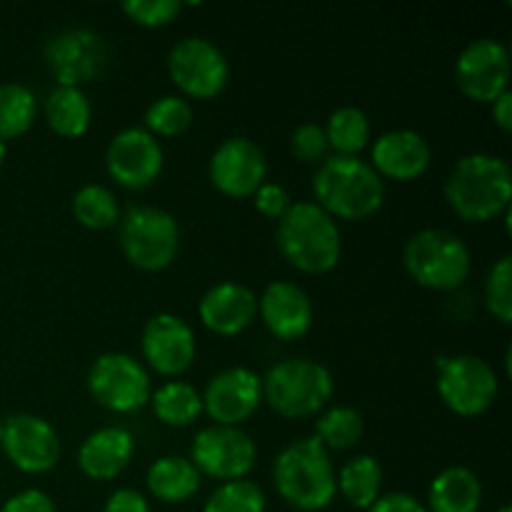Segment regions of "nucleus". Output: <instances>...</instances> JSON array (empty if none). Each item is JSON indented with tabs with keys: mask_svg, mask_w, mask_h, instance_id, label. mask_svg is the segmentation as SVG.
Returning a JSON list of instances; mask_svg holds the SVG:
<instances>
[{
	"mask_svg": "<svg viewBox=\"0 0 512 512\" xmlns=\"http://www.w3.org/2000/svg\"><path fill=\"white\" fill-rule=\"evenodd\" d=\"M88 390L113 413H135L150 403V373L133 355L103 353L90 368Z\"/></svg>",
	"mask_w": 512,
	"mask_h": 512,
	"instance_id": "obj_9",
	"label": "nucleus"
},
{
	"mask_svg": "<svg viewBox=\"0 0 512 512\" xmlns=\"http://www.w3.org/2000/svg\"><path fill=\"white\" fill-rule=\"evenodd\" d=\"M445 198L468 223H488L508 213L512 200L510 163L493 153H470L455 163L445 183Z\"/></svg>",
	"mask_w": 512,
	"mask_h": 512,
	"instance_id": "obj_1",
	"label": "nucleus"
},
{
	"mask_svg": "<svg viewBox=\"0 0 512 512\" xmlns=\"http://www.w3.org/2000/svg\"><path fill=\"white\" fill-rule=\"evenodd\" d=\"M193 125V105L180 95H163L145 110V130L150 135H173L185 133Z\"/></svg>",
	"mask_w": 512,
	"mask_h": 512,
	"instance_id": "obj_33",
	"label": "nucleus"
},
{
	"mask_svg": "<svg viewBox=\"0 0 512 512\" xmlns=\"http://www.w3.org/2000/svg\"><path fill=\"white\" fill-rule=\"evenodd\" d=\"M145 483H148L150 495L160 503H185L200 490L203 475L188 458L165 455L150 465Z\"/></svg>",
	"mask_w": 512,
	"mask_h": 512,
	"instance_id": "obj_24",
	"label": "nucleus"
},
{
	"mask_svg": "<svg viewBox=\"0 0 512 512\" xmlns=\"http://www.w3.org/2000/svg\"><path fill=\"white\" fill-rule=\"evenodd\" d=\"M498 512H512V508H510V505H503V508H500Z\"/></svg>",
	"mask_w": 512,
	"mask_h": 512,
	"instance_id": "obj_43",
	"label": "nucleus"
},
{
	"mask_svg": "<svg viewBox=\"0 0 512 512\" xmlns=\"http://www.w3.org/2000/svg\"><path fill=\"white\" fill-rule=\"evenodd\" d=\"M5 455L18 470L30 475L48 473L60 460V438L48 420L30 413H18L3 423Z\"/></svg>",
	"mask_w": 512,
	"mask_h": 512,
	"instance_id": "obj_14",
	"label": "nucleus"
},
{
	"mask_svg": "<svg viewBox=\"0 0 512 512\" xmlns=\"http://www.w3.org/2000/svg\"><path fill=\"white\" fill-rule=\"evenodd\" d=\"M0 512H55V503L48 493L30 488L5 500Z\"/></svg>",
	"mask_w": 512,
	"mask_h": 512,
	"instance_id": "obj_38",
	"label": "nucleus"
},
{
	"mask_svg": "<svg viewBox=\"0 0 512 512\" xmlns=\"http://www.w3.org/2000/svg\"><path fill=\"white\" fill-rule=\"evenodd\" d=\"M258 450L253 438L240 428L228 425H210L200 430L190 445V463L200 475H210L215 480H243L253 470Z\"/></svg>",
	"mask_w": 512,
	"mask_h": 512,
	"instance_id": "obj_12",
	"label": "nucleus"
},
{
	"mask_svg": "<svg viewBox=\"0 0 512 512\" xmlns=\"http://www.w3.org/2000/svg\"><path fill=\"white\" fill-rule=\"evenodd\" d=\"M0 440H3V420H0Z\"/></svg>",
	"mask_w": 512,
	"mask_h": 512,
	"instance_id": "obj_44",
	"label": "nucleus"
},
{
	"mask_svg": "<svg viewBox=\"0 0 512 512\" xmlns=\"http://www.w3.org/2000/svg\"><path fill=\"white\" fill-rule=\"evenodd\" d=\"M180 10H183L180 0H125L123 3V13L143 28L170 25L178 18Z\"/></svg>",
	"mask_w": 512,
	"mask_h": 512,
	"instance_id": "obj_35",
	"label": "nucleus"
},
{
	"mask_svg": "<svg viewBox=\"0 0 512 512\" xmlns=\"http://www.w3.org/2000/svg\"><path fill=\"white\" fill-rule=\"evenodd\" d=\"M335 485L348 505H353L355 510H368L380 498L383 468L373 455H355L343 465L340 473H335Z\"/></svg>",
	"mask_w": 512,
	"mask_h": 512,
	"instance_id": "obj_26",
	"label": "nucleus"
},
{
	"mask_svg": "<svg viewBox=\"0 0 512 512\" xmlns=\"http://www.w3.org/2000/svg\"><path fill=\"white\" fill-rule=\"evenodd\" d=\"M38 103L33 90L20 83L0 85V140L18 138L33 128Z\"/></svg>",
	"mask_w": 512,
	"mask_h": 512,
	"instance_id": "obj_29",
	"label": "nucleus"
},
{
	"mask_svg": "<svg viewBox=\"0 0 512 512\" xmlns=\"http://www.w3.org/2000/svg\"><path fill=\"white\" fill-rule=\"evenodd\" d=\"M365 433L363 415L348 405L330 408L328 413L320 415L315 425V438L325 445V450H348L360 443Z\"/></svg>",
	"mask_w": 512,
	"mask_h": 512,
	"instance_id": "obj_30",
	"label": "nucleus"
},
{
	"mask_svg": "<svg viewBox=\"0 0 512 512\" xmlns=\"http://www.w3.org/2000/svg\"><path fill=\"white\" fill-rule=\"evenodd\" d=\"M325 138L338 155H358L370 143V120L355 105H343L333 110L325 125Z\"/></svg>",
	"mask_w": 512,
	"mask_h": 512,
	"instance_id": "obj_28",
	"label": "nucleus"
},
{
	"mask_svg": "<svg viewBox=\"0 0 512 512\" xmlns=\"http://www.w3.org/2000/svg\"><path fill=\"white\" fill-rule=\"evenodd\" d=\"M73 215L83 228L108 230L118 225L120 208L105 185H83L73 198Z\"/></svg>",
	"mask_w": 512,
	"mask_h": 512,
	"instance_id": "obj_31",
	"label": "nucleus"
},
{
	"mask_svg": "<svg viewBox=\"0 0 512 512\" xmlns=\"http://www.w3.org/2000/svg\"><path fill=\"white\" fill-rule=\"evenodd\" d=\"M368 512H428V508L408 493H388L380 495Z\"/></svg>",
	"mask_w": 512,
	"mask_h": 512,
	"instance_id": "obj_40",
	"label": "nucleus"
},
{
	"mask_svg": "<svg viewBox=\"0 0 512 512\" xmlns=\"http://www.w3.org/2000/svg\"><path fill=\"white\" fill-rule=\"evenodd\" d=\"M255 208H258L260 215L270 220H280L285 213L290 210L293 200H290L288 190L278 183H263L258 190L253 193Z\"/></svg>",
	"mask_w": 512,
	"mask_h": 512,
	"instance_id": "obj_37",
	"label": "nucleus"
},
{
	"mask_svg": "<svg viewBox=\"0 0 512 512\" xmlns=\"http://www.w3.org/2000/svg\"><path fill=\"white\" fill-rule=\"evenodd\" d=\"M258 313L265 328L278 340H300L313 328V303L300 285L278 280L265 288L258 298Z\"/></svg>",
	"mask_w": 512,
	"mask_h": 512,
	"instance_id": "obj_19",
	"label": "nucleus"
},
{
	"mask_svg": "<svg viewBox=\"0 0 512 512\" xmlns=\"http://www.w3.org/2000/svg\"><path fill=\"white\" fill-rule=\"evenodd\" d=\"M455 80L465 98L493 103L510 83V53L500 40L478 38L463 48L455 60Z\"/></svg>",
	"mask_w": 512,
	"mask_h": 512,
	"instance_id": "obj_13",
	"label": "nucleus"
},
{
	"mask_svg": "<svg viewBox=\"0 0 512 512\" xmlns=\"http://www.w3.org/2000/svg\"><path fill=\"white\" fill-rule=\"evenodd\" d=\"M265 175L268 163L263 150L243 135L223 140L210 158V180L228 198H253L255 190L265 183Z\"/></svg>",
	"mask_w": 512,
	"mask_h": 512,
	"instance_id": "obj_16",
	"label": "nucleus"
},
{
	"mask_svg": "<svg viewBox=\"0 0 512 512\" xmlns=\"http://www.w3.org/2000/svg\"><path fill=\"white\" fill-rule=\"evenodd\" d=\"M203 398V413L215 425L238 428L263 403V378L248 368H228L208 383Z\"/></svg>",
	"mask_w": 512,
	"mask_h": 512,
	"instance_id": "obj_17",
	"label": "nucleus"
},
{
	"mask_svg": "<svg viewBox=\"0 0 512 512\" xmlns=\"http://www.w3.org/2000/svg\"><path fill=\"white\" fill-rule=\"evenodd\" d=\"M273 483L290 508L300 512L325 510L338 493L330 450H325L318 438L295 440L275 458Z\"/></svg>",
	"mask_w": 512,
	"mask_h": 512,
	"instance_id": "obj_3",
	"label": "nucleus"
},
{
	"mask_svg": "<svg viewBox=\"0 0 512 512\" xmlns=\"http://www.w3.org/2000/svg\"><path fill=\"white\" fill-rule=\"evenodd\" d=\"M168 73L188 98H218L230 80V65L223 50L208 38H183L168 55Z\"/></svg>",
	"mask_w": 512,
	"mask_h": 512,
	"instance_id": "obj_10",
	"label": "nucleus"
},
{
	"mask_svg": "<svg viewBox=\"0 0 512 512\" xmlns=\"http://www.w3.org/2000/svg\"><path fill=\"white\" fill-rule=\"evenodd\" d=\"M45 120L50 130L60 138H80L88 133L90 120H93V108H90L88 95L80 88H58L45 100Z\"/></svg>",
	"mask_w": 512,
	"mask_h": 512,
	"instance_id": "obj_25",
	"label": "nucleus"
},
{
	"mask_svg": "<svg viewBox=\"0 0 512 512\" xmlns=\"http://www.w3.org/2000/svg\"><path fill=\"white\" fill-rule=\"evenodd\" d=\"M430 145L415 130H388L373 143V170L380 178L410 183L430 168Z\"/></svg>",
	"mask_w": 512,
	"mask_h": 512,
	"instance_id": "obj_20",
	"label": "nucleus"
},
{
	"mask_svg": "<svg viewBox=\"0 0 512 512\" xmlns=\"http://www.w3.org/2000/svg\"><path fill=\"white\" fill-rule=\"evenodd\" d=\"M45 65L63 88H80L83 83L103 78L108 68V45L95 30L70 28L45 43Z\"/></svg>",
	"mask_w": 512,
	"mask_h": 512,
	"instance_id": "obj_11",
	"label": "nucleus"
},
{
	"mask_svg": "<svg viewBox=\"0 0 512 512\" xmlns=\"http://www.w3.org/2000/svg\"><path fill=\"white\" fill-rule=\"evenodd\" d=\"M403 265L423 288L455 290L468 280L473 258L460 235L443 228H425L405 243Z\"/></svg>",
	"mask_w": 512,
	"mask_h": 512,
	"instance_id": "obj_6",
	"label": "nucleus"
},
{
	"mask_svg": "<svg viewBox=\"0 0 512 512\" xmlns=\"http://www.w3.org/2000/svg\"><path fill=\"white\" fill-rule=\"evenodd\" d=\"M118 223L120 248L130 265L155 273L173 263L180 248V228L168 210L135 205L125 210Z\"/></svg>",
	"mask_w": 512,
	"mask_h": 512,
	"instance_id": "obj_7",
	"label": "nucleus"
},
{
	"mask_svg": "<svg viewBox=\"0 0 512 512\" xmlns=\"http://www.w3.org/2000/svg\"><path fill=\"white\" fill-rule=\"evenodd\" d=\"M278 250L295 270L308 275L330 273L340 263L343 240L335 220L318 203H293L278 220Z\"/></svg>",
	"mask_w": 512,
	"mask_h": 512,
	"instance_id": "obj_4",
	"label": "nucleus"
},
{
	"mask_svg": "<svg viewBox=\"0 0 512 512\" xmlns=\"http://www.w3.org/2000/svg\"><path fill=\"white\" fill-rule=\"evenodd\" d=\"M290 150L305 165H320L328 160V138L325 130L315 123H303L290 135Z\"/></svg>",
	"mask_w": 512,
	"mask_h": 512,
	"instance_id": "obj_36",
	"label": "nucleus"
},
{
	"mask_svg": "<svg viewBox=\"0 0 512 512\" xmlns=\"http://www.w3.org/2000/svg\"><path fill=\"white\" fill-rule=\"evenodd\" d=\"M103 512H150V503L138 490L120 488L110 495Z\"/></svg>",
	"mask_w": 512,
	"mask_h": 512,
	"instance_id": "obj_39",
	"label": "nucleus"
},
{
	"mask_svg": "<svg viewBox=\"0 0 512 512\" xmlns=\"http://www.w3.org/2000/svg\"><path fill=\"white\" fill-rule=\"evenodd\" d=\"M483 503V485L470 468L453 465L435 475L428 490V512H478Z\"/></svg>",
	"mask_w": 512,
	"mask_h": 512,
	"instance_id": "obj_23",
	"label": "nucleus"
},
{
	"mask_svg": "<svg viewBox=\"0 0 512 512\" xmlns=\"http://www.w3.org/2000/svg\"><path fill=\"white\" fill-rule=\"evenodd\" d=\"M150 403H153L155 418L170 428H188L203 413L200 393L183 380H170L160 385L155 393H150Z\"/></svg>",
	"mask_w": 512,
	"mask_h": 512,
	"instance_id": "obj_27",
	"label": "nucleus"
},
{
	"mask_svg": "<svg viewBox=\"0 0 512 512\" xmlns=\"http://www.w3.org/2000/svg\"><path fill=\"white\" fill-rule=\"evenodd\" d=\"M330 398H333V375L315 360H280L263 378V400L280 418H310L320 413Z\"/></svg>",
	"mask_w": 512,
	"mask_h": 512,
	"instance_id": "obj_5",
	"label": "nucleus"
},
{
	"mask_svg": "<svg viewBox=\"0 0 512 512\" xmlns=\"http://www.w3.org/2000/svg\"><path fill=\"white\" fill-rule=\"evenodd\" d=\"M265 508H268V500L260 485L243 478L220 483L205 500L203 512H265Z\"/></svg>",
	"mask_w": 512,
	"mask_h": 512,
	"instance_id": "obj_32",
	"label": "nucleus"
},
{
	"mask_svg": "<svg viewBox=\"0 0 512 512\" xmlns=\"http://www.w3.org/2000/svg\"><path fill=\"white\" fill-rule=\"evenodd\" d=\"M133 453L135 440L130 430L110 425V428L95 430L83 440L78 450V465L85 478L105 483V480L118 478L128 468Z\"/></svg>",
	"mask_w": 512,
	"mask_h": 512,
	"instance_id": "obj_22",
	"label": "nucleus"
},
{
	"mask_svg": "<svg viewBox=\"0 0 512 512\" xmlns=\"http://www.w3.org/2000/svg\"><path fill=\"white\" fill-rule=\"evenodd\" d=\"M163 148L145 128H125L110 140L105 168L110 178L130 190H143L158 180L163 170Z\"/></svg>",
	"mask_w": 512,
	"mask_h": 512,
	"instance_id": "obj_15",
	"label": "nucleus"
},
{
	"mask_svg": "<svg viewBox=\"0 0 512 512\" xmlns=\"http://www.w3.org/2000/svg\"><path fill=\"white\" fill-rule=\"evenodd\" d=\"M498 390L500 380L488 360L478 355L438 358V395L455 415H483L495 403Z\"/></svg>",
	"mask_w": 512,
	"mask_h": 512,
	"instance_id": "obj_8",
	"label": "nucleus"
},
{
	"mask_svg": "<svg viewBox=\"0 0 512 512\" xmlns=\"http://www.w3.org/2000/svg\"><path fill=\"white\" fill-rule=\"evenodd\" d=\"M313 193L330 218L365 220L380 210L385 183L368 160L358 155H333L313 175Z\"/></svg>",
	"mask_w": 512,
	"mask_h": 512,
	"instance_id": "obj_2",
	"label": "nucleus"
},
{
	"mask_svg": "<svg viewBox=\"0 0 512 512\" xmlns=\"http://www.w3.org/2000/svg\"><path fill=\"white\" fill-rule=\"evenodd\" d=\"M493 120L495 125H498L503 133H510L512 130V93L510 90H505L500 98H495L493 103Z\"/></svg>",
	"mask_w": 512,
	"mask_h": 512,
	"instance_id": "obj_41",
	"label": "nucleus"
},
{
	"mask_svg": "<svg viewBox=\"0 0 512 512\" xmlns=\"http://www.w3.org/2000/svg\"><path fill=\"white\" fill-rule=\"evenodd\" d=\"M5 155H8V145H5V140H0V165H3Z\"/></svg>",
	"mask_w": 512,
	"mask_h": 512,
	"instance_id": "obj_42",
	"label": "nucleus"
},
{
	"mask_svg": "<svg viewBox=\"0 0 512 512\" xmlns=\"http://www.w3.org/2000/svg\"><path fill=\"white\" fill-rule=\"evenodd\" d=\"M198 315L208 330L223 338L243 333L258 315V298L245 285L225 280L213 285L208 293L200 298Z\"/></svg>",
	"mask_w": 512,
	"mask_h": 512,
	"instance_id": "obj_21",
	"label": "nucleus"
},
{
	"mask_svg": "<svg viewBox=\"0 0 512 512\" xmlns=\"http://www.w3.org/2000/svg\"><path fill=\"white\" fill-rule=\"evenodd\" d=\"M140 348L155 373L173 378L193 365L195 333L180 315L158 313L145 323Z\"/></svg>",
	"mask_w": 512,
	"mask_h": 512,
	"instance_id": "obj_18",
	"label": "nucleus"
},
{
	"mask_svg": "<svg viewBox=\"0 0 512 512\" xmlns=\"http://www.w3.org/2000/svg\"><path fill=\"white\" fill-rule=\"evenodd\" d=\"M485 308L503 325L512 323V258L503 255L485 280Z\"/></svg>",
	"mask_w": 512,
	"mask_h": 512,
	"instance_id": "obj_34",
	"label": "nucleus"
}]
</instances>
